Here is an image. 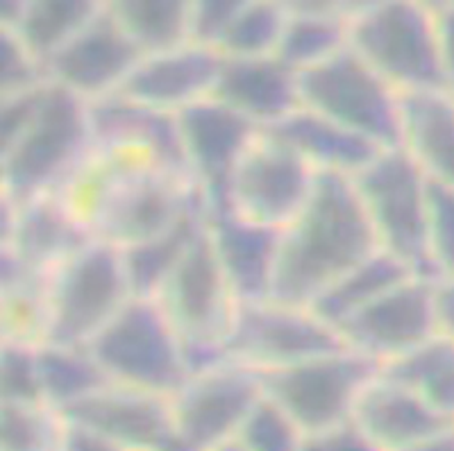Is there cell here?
Listing matches in <instances>:
<instances>
[{
	"label": "cell",
	"instance_id": "6da1fadb",
	"mask_svg": "<svg viewBox=\"0 0 454 451\" xmlns=\"http://www.w3.org/2000/svg\"><path fill=\"white\" fill-rule=\"evenodd\" d=\"M377 252L380 243L352 180L320 175L305 209L279 231L270 302L309 308Z\"/></svg>",
	"mask_w": 454,
	"mask_h": 451
},
{
	"label": "cell",
	"instance_id": "7a4b0ae2",
	"mask_svg": "<svg viewBox=\"0 0 454 451\" xmlns=\"http://www.w3.org/2000/svg\"><path fill=\"white\" fill-rule=\"evenodd\" d=\"M93 152L89 103L51 82L27 128L0 148L3 202L19 206L57 193Z\"/></svg>",
	"mask_w": 454,
	"mask_h": 451
},
{
	"label": "cell",
	"instance_id": "3957f363",
	"mask_svg": "<svg viewBox=\"0 0 454 451\" xmlns=\"http://www.w3.org/2000/svg\"><path fill=\"white\" fill-rule=\"evenodd\" d=\"M350 51L400 96L448 91L434 3H355L350 12Z\"/></svg>",
	"mask_w": 454,
	"mask_h": 451
},
{
	"label": "cell",
	"instance_id": "277c9868",
	"mask_svg": "<svg viewBox=\"0 0 454 451\" xmlns=\"http://www.w3.org/2000/svg\"><path fill=\"white\" fill-rule=\"evenodd\" d=\"M352 184L380 250L416 277L439 282L429 254V180L411 154L403 145L382 150Z\"/></svg>",
	"mask_w": 454,
	"mask_h": 451
},
{
	"label": "cell",
	"instance_id": "5b68a950",
	"mask_svg": "<svg viewBox=\"0 0 454 451\" xmlns=\"http://www.w3.org/2000/svg\"><path fill=\"white\" fill-rule=\"evenodd\" d=\"M132 298L123 252L93 238L46 277L43 345L87 349Z\"/></svg>",
	"mask_w": 454,
	"mask_h": 451
},
{
	"label": "cell",
	"instance_id": "8992f818",
	"mask_svg": "<svg viewBox=\"0 0 454 451\" xmlns=\"http://www.w3.org/2000/svg\"><path fill=\"white\" fill-rule=\"evenodd\" d=\"M87 349L109 384L123 388L170 400L192 377L184 343L155 299H129Z\"/></svg>",
	"mask_w": 454,
	"mask_h": 451
},
{
	"label": "cell",
	"instance_id": "52a82bcc",
	"mask_svg": "<svg viewBox=\"0 0 454 451\" xmlns=\"http://www.w3.org/2000/svg\"><path fill=\"white\" fill-rule=\"evenodd\" d=\"M153 299L184 343L192 375L225 361L223 347L239 304L214 254L207 221L200 237L186 250Z\"/></svg>",
	"mask_w": 454,
	"mask_h": 451
},
{
	"label": "cell",
	"instance_id": "ba28073f",
	"mask_svg": "<svg viewBox=\"0 0 454 451\" xmlns=\"http://www.w3.org/2000/svg\"><path fill=\"white\" fill-rule=\"evenodd\" d=\"M302 109L346 128L380 150L403 145V96L350 46L330 62L300 73Z\"/></svg>",
	"mask_w": 454,
	"mask_h": 451
},
{
	"label": "cell",
	"instance_id": "9c48e42d",
	"mask_svg": "<svg viewBox=\"0 0 454 451\" xmlns=\"http://www.w3.org/2000/svg\"><path fill=\"white\" fill-rule=\"evenodd\" d=\"M382 365L343 347L282 369L259 372L269 397L302 429L305 436L352 422L364 390Z\"/></svg>",
	"mask_w": 454,
	"mask_h": 451
},
{
	"label": "cell",
	"instance_id": "30bf717a",
	"mask_svg": "<svg viewBox=\"0 0 454 451\" xmlns=\"http://www.w3.org/2000/svg\"><path fill=\"white\" fill-rule=\"evenodd\" d=\"M318 177L278 134L262 129L239 161L221 209L257 225L284 229L305 209Z\"/></svg>",
	"mask_w": 454,
	"mask_h": 451
},
{
	"label": "cell",
	"instance_id": "8fae6325",
	"mask_svg": "<svg viewBox=\"0 0 454 451\" xmlns=\"http://www.w3.org/2000/svg\"><path fill=\"white\" fill-rule=\"evenodd\" d=\"M198 209H207L205 200L184 175L116 170V180L93 227V238L129 250L161 237Z\"/></svg>",
	"mask_w": 454,
	"mask_h": 451
},
{
	"label": "cell",
	"instance_id": "7c38bea8",
	"mask_svg": "<svg viewBox=\"0 0 454 451\" xmlns=\"http://www.w3.org/2000/svg\"><path fill=\"white\" fill-rule=\"evenodd\" d=\"M339 331L309 308L278 302L237 307L223 354L253 372H270L343 349Z\"/></svg>",
	"mask_w": 454,
	"mask_h": 451
},
{
	"label": "cell",
	"instance_id": "4fadbf2b",
	"mask_svg": "<svg viewBox=\"0 0 454 451\" xmlns=\"http://www.w3.org/2000/svg\"><path fill=\"white\" fill-rule=\"evenodd\" d=\"M262 397L257 372L230 361L193 372L170 397V413L182 451H212L234 442Z\"/></svg>",
	"mask_w": 454,
	"mask_h": 451
},
{
	"label": "cell",
	"instance_id": "5bb4252c",
	"mask_svg": "<svg viewBox=\"0 0 454 451\" xmlns=\"http://www.w3.org/2000/svg\"><path fill=\"white\" fill-rule=\"evenodd\" d=\"M336 331L348 349L375 363L387 365L403 359L439 336L436 282L411 275L346 320Z\"/></svg>",
	"mask_w": 454,
	"mask_h": 451
},
{
	"label": "cell",
	"instance_id": "9a60e30c",
	"mask_svg": "<svg viewBox=\"0 0 454 451\" xmlns=\"http://www.w3.org/2000/svg\"><path fill=\"white\" fill-rule=\"evenodd\" d=\"M89 107L96 150L114 168L121 173L166 170L189 177L176 113L157 112L123 96H112Z\"/></svg>",
	"mask_w": 454,
	"mask_h": 451
},
{
	"label": "cell",
	"instance_id": "2e32d148",
	"mask_svg": "<svg viewBox=\"0 0 454 451\" xmlns=\"http://www.w3.org/2000/svg\"><path fill=\"white\" fill-rule=\"evenodd\" d=\"M176 119L186 173L200 191L207 211L221 209L239 161L262 129L214 97L182 109Z\"/></svg>",
	"mask_w": 454,
	"mask_h": 451
},
{
	"label": "cell",
	"instance_id": "e0dca14e",
	"mask_svg": "<svg viewBox=\"0 0 454 451\" xmlns=\"http://www.w3.org/2000/svg\"><path fill=\"white\" fill-rule=\"evenodd\" d=\"M141 62L144 55L105 0L96 19L48 62L46 75L52 84L93 105L116 96Z\"/></svg>",
	"mask_w": 454,
	"mask_h": 451
},
{
	"label": "cell",
	"instance_id": "ac0fdd59",
	"mask_svg": "<svg viewBox=\"0 0 454 451\" xmlns=\"http://www.w3.org/2000/svg\"><path fill=\"white\" fill-rule=\"evenodd\" d=\"M62 416L121 451H182L168 397L109 384Z\"/></svg>",
	"mask_w": 454,
	"mask_h": 451
},
{
	"label": "cell",
	"instance_id": "d6986e66",
	"mask_svg": "<svg viewBox=\"0 0 454 451\" xmlns=\"http://www.w3.org/2000/svg\"><path fill=\"white\" fill-rule=\"evenodd\" d=\"M89 241L93 237L59 195H43L19 206L3 202V254L39 277H48Z\"/></svg>",
	"mask_w": 454,
	"mask_h": 451
},
{
	"label": "cell",
	"instance_id": "ffe728a7",
	"mask_svg": "<svg viewBox=\"0 0 454 451\" xmlns=\"http://www.w3.org/2000/svg\"><path fill=\"white\" fill-rule=\"evenodd\" d=\"M279 231L239 218L230 209L207 211V234L239 307L270 302Z\"/></svg>",
	"mask_w": 454,
	"mask_h": 451
},
{
	"label": "cell",
	"instance_id": "44dd1931",
	"mask_svg": "<svg viewBox=\"0 0 454 451\" xmlns=\"http://www.w3.org/2000/svg\"><path fill=\"white\" fill-rule=\"evenodd\" d=\"M221 64V52L198 43L164 55L144 57V62L135 68L116 96L157 112L180 113L182 109L212 96Z\"/></svg>",
	"mask_w": 454,
	"mask_h": 451
},
{
	"label": "cell",
	"instance_id": "7402d4cb",
	"mask_svg": "<svg viewBox=\"0 0 454 451\" xmlns=\"http://www.w3.org/2000/svg\"><path fill=\"white\" fill-rule=\"evenodd\" d=\"M209 97L248 119L259 129L273 128L302 109L298 73L275 55L254 59L223 57Z\"/></svg>",
	"mask_w": 454,
	"mask_h": 451
},
{
	"label": "cell",
	"instance_id": "603a6c76",
	"mask_svg": "<svg viewBox=\"0 0 454 451\" xmlns=\"http://www.w3.org/2000/svg\"><path fill=\"white\" fill-rule=\"evenodd\" d=\"M352 424L377 449L400 451L452 429L454 422L445 420L411 388L380 372L364 390Z\"/></svg>",
	"mask_w": 454,
	"mask_h": 451
},
{
	"label": "cell",
	"instance_id": "cb8c5ba5",
	"mask_svg": "<svg viewBox=\"0 0 454 451\" xmlns=\"http://www.w3.org/2000/svg\"><path fill=\"white\" fill-rule=\"evenodd\" d=\"M289 21L275 57L294 73L330 62L350 46V12L343 0H284Z\"/></svg>",
	"mask_w": 454,
	"mask_h": 451
},
{
	"label": "cell",
	"instance_id": "d4e9b609",
	"mask_svg": "<svg viewBox=\"0 0 454 451\" xmlns=\"http://www.w3.org/2000/svg\"><path fill=\"white\" fill-rule=\"evenodd\" d=\"M318 175H340L355 180L382 152L366 139L323 119L309 109H298L289 119L269 128Z\"/></svg>",
	"mask_w": 454,
	"mask_h": 451
},
{
	"label": "cell",
	"instance_id": "484cf974",
	"mask_svg": "<svg viewBox=\"0 0 454 451\" xmlns=\"http://www.w3.org/2000/svg\"><path fill=\"white\" fill-rule=\"evenodd\" d=\"M403 148L429 182L454 189V96L425 91L403 96Z\"/></svg>",
	"mask_w": 454,
	"mask_h": 451
},
{
	"label": "cell",
	"instance_id": "4316f807",
	"mask_svg": "<svg viewBox=\"0 0 454 451\" xmlns=\"http://www.w3.org/2000/svg\"><path fill=\"white\" fill-rule=\"evenodd\" d=\"M105 0H26L21 21L12 35L43 68L82 27L96 19Z\"/></svg>",
	"mask_w": 454,
	"mask_h": 451
},
{
	"label": "cell",
	"instance_id": "83f0119b",
	"mask_svg": "<svg viewBox=\"0 0 454 451\" xmlns=\"http://www.w3.org/2000/svg\"><path fill=\"white\" fill-rule=\"evenodd\" d=\"M107 10L144 57L192 43V0H107Z\"/></svg>",
	"mask_w": 454,
	"mask_h": 451
},
{
	"label": "cell",
	"instance_id": "f1b7e54d",
	"mask_svg": "<svg viewBox=\"0 0 454 451\" xmlns=\"http://www.w3.org/2000/svg\"><path fill=\"white\" fill-rule=\"evenodd\" d=\"M407 277H411V272L380 250L362 266L348 272L346 277L339 279L334 286L327 288L311 304L309 311L318 315L323 323L330 324L332 329H339L346 320H350L377 298H382L384 292L391 291Z\"/></svg>",
	"mask_w": 454,
	"mask_h": 451
},
{
	"label": "cell",
	"instance_id": "f546056e",
	"mask_svg": "<svg viewBox=\"0 0 454 451\" xmlns=\"http://www.w3.org/2000/svg\"><path fill=\"white\" fill-rule=\"evenodd\" d=\"M384 377L411 388L445 420L454 422V340L434 336L403 359L391 361L380 369Z\"/></svg>",
	"mask_w": 454,
	"mask_h": 451
},
{
	"label": "cell",
	"instance_id": "4dcf8cb0",
	"mask_svg": "<svg viewBox=\"0 0 454 451\" xmlns=\"http://www.w3.org/2000/svg\"><path fill=\"white\" fill-rule=\"evenodd\" d=\"M3 340L43 345L48 327L46 277H39L21 263L3 254Z\"/></svg>",
	"mask_w": 454,
	"mask_h": 451
},
{
	"label": "cell",
	"instance_id": "1f68e13d",
	"mask_svg": "<svg viewBox=\"0 0 454 451\" xmlns=\"http://www.w3.org/2000/svg\"><path fill=\"white\" fill-rule=\"evenodd\" d=\"M205 221L207 209H198L192 215H186L180 225L161 234V237L129 247V250H121L135 298H155L166 277L176 270L186 250L200 237Z\"/></svg>",
	"mask_w": 454,
	"mask_h": 451
},
{
	"label": "cell",
	"instance_id": "d6a6232c",
	"mask_svg": "<svg viewBox=\"0 0 454 451\" xmlns=\"http://www.w3.org/2000/svg\"><path fill=\"white\" fill-rule=\"evenodd\" d=\"M39 372L46 404L59 413L109 385L107 375L89 349L39 345Z\"/></svg>",
	"mask_w": 454,
	"mask_h": 451
},
{
	"label": "cell",
	"instance_id": "836d02e7",
	"mask_svg": "<svg viewBox=\"0 0 454 451\" xmlns=\"http://www.w3.org/2000/svg\"><path fill=\"white\" fill-rule=\"evenodd\" d=\"M286 21L289 10L284 0H243L237 19L223 36L218 52L237 59L273 57Z\"/></svg>",
	"mask_w": 454,
	"mask_h": 451
},
{
	"label": "cell",
	"instance_id": "e575fe53",
	"mask_svg": "<svg viewBox=\"0 0 454 451\" xmlns=\"http://www.w3.org/2000/svg\"><path fill=\"white\" fill-rule=\"evenodd\" d=\"M67 417L48 404H0V451H62Z\"/></svg>",
	"mask_w": 454,
	"mask_h": 451
},
{
	"label": "cell",
	"instance_id": "d590c367",
	"mask_svg": "<svg viewBox=\"0 0 454 451\" xmlns=\"http://www.w3.org/2000/svg\"><path fill=\"white\" fill-rule=\"evenodd\" d=\"M243 451H300L305 433L278 404L262 397L234 438Z\"/></svg>",
	"mask_w": 454,
	"mask_h": 451
},
{
	"label": "cell",
	"instance_id": "8d00e7d4",
	"mask_svg": "<svg viewBox=\"0 0 454 451\" xmlns=\"http://www.w3.org/2000/svg\"><path fill=\"white\" fill-rule=\"evenodd\" d=\"M0 404H46L39 372V345L3 340Z\"/></svg>",
	"mask_w": 454,
	"mask_h": 451
},
{
	"label": "cell",
	"instance_id": "74e56055",
	"mask_svg": "<svg viewBox=\"0 0 454 451\" xmlns=\"http://www.w3.org/2000/svg\"><path fill=\"white\" fill-rule=\"evenodd\" d=\"M429 254L436 277H454V189L429 182Z\"/></svg>",
	"mask_w": 454,
	"mask_h": 451
},
{
	"label": "cell",
	"instance_id": "f35d334b",
	"mask_svg": "<svg viewBox=\"0 0 454 451\" xmlns=\"http://www.w3.org/2000/svg\"><path fill=\"white\" fill-rule=\"evenodd\" d=\"M3 42V75H0V97L16 96L51 82L46 68L21 46L12 32L0 30Z\"/></svg>",
	"mask_w": 454,
	"mask_h": 451
},
{
	"label": "cell",
	"instance_id": "ab89813d",
	"mask_svg": "<svg viewBox=\"0 0 454 451\" xmlns=\"http://www.w3.org/2000/svg\"><path fill=\"white\" fill-rule=\"evenodd\" d=\"M243 0H192V43L218 51Z\"/></svg>",
	"mask_w": 454,
	"mask_h": 451
},
{
	"label": "cell",
	"instance_id": "60d3db41",
	"mask_svg": "<svg viewBox=\"0 0 454 451\" xmlns=\"http://www.w3.org/2000/svg\"><path fill=\"white\" fill-rule=\"evenodd\" d=\"M300 451H382L377 449L352 422L305 436Z\"/></svg>",
	"mask_w": 454,
	"mask_h": 451
},
{
	"label": "cell",
	"instance_id": "b9f144b4",
	"mask_svg": "<svg viewBox=\"0 0 454 451\" xmlns=\"http://www.w3.org/2000/svg\"><path fill=\"white\" fill-rule=\"evenodd\" d=\"M436 14V30H439L441 62L448 93L454 96V0L452 3H434Z\"/></svg>",
	"mask_w": 454,
	"mask_h": 451
},
{
	"label": "cell",
	"instance_id": "7bdbcfd3",
	"mask_svg": "<svg viewBox=\"0 0 454 451\" xmlns=\"http://www.w3.org/2000/svg\"><path fill=\"white\" fill-rule=\"evenodd\" d=\"M62 451H121L105 440L103 436L93 433L91 429L80 424H73L67 420V436H64Z\"/></svg>",
	"mask_w": 454,
	"mask_h": 451
},
{
	"label": "cell",
	"instance_id": "ee69618b",
	"mask_svg": "<svg viewBox=\"0 0 454 451\" xmlns=\"http://www.w3.org/2000/svg\"><path fill=\"white\" fill-rule=\"evenodd\" d=\"M436 320L441 336L454 340V277L436 282Z\"/></svg>",
	"mask_w": 454,
	"mask_h": 451
},
{
	"label": "cell",
	"instance_id": "f6af8a7d",
	"mask_svg": "<svg viewBox=\"0 0 454 451\" xmlns=\"http://www.w3.org/2000/svg\"><path fill=\"white\" fill-rule=\"evenodd\" d=\"M400 451H454V426L443 431V433H436V436L427 438V440L416 442V445Z\"/></svg>",
	"mask_w": 454,
	"mask_h": 451
},
{
	"label": "cell",
	"instance_id": "bcb514c9",
	"mask_svg": "<svg viewBox=\"0 0 454 451\" xmlns=\"http://www.w3.org/2000/svg\"><path fill=\"white\" fill-rule=\"evenodd\" d=\"M212 451H243V449L237 445V442H227V445L216 447V449H212Z\"/></svg>",
	"mask_w": 454,
	"mask_h": 451
}]
</instances>
